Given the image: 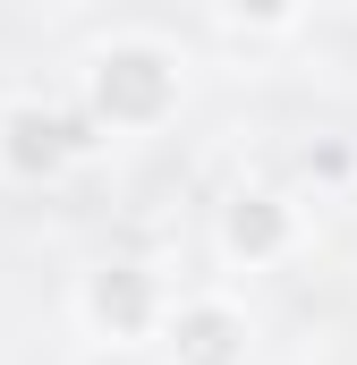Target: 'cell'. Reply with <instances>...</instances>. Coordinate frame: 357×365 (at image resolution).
<instances>
[{
  "label": "cell",
  "mask_w": 357,
  "mask_h": 365,
  "mask_svg": "<svg viewBox=\"0 0 357 365\" xmlns=\"http://www.w3.org/2000/svg\"><path fill=\"white\" fill-rule=\"evenodd\" d=\"M178 93H187V68H178L171 43H154V34H119V43H102L94 68H86L94 128H111V136H154V128L178 110Z\"/></svg>",
  "instance_id": "6da1fadb"
},
{
  "label": "cell",
  "mask_w": 357,
  "mask_h": 365,
  "mask_svg": "<svg viewBox=\"0 0 357 365\" xmlns=\"http://www.w3.org/2000/svg\"><path fill=\"white\" fill-rule=\"evenodd\" d=\"M162 306H171V289L145 264H94L77 280V323H86L94 340H154L162 331Z\"/></svg>",
  "instance_id": "7a4b0ae2"
},
{
  "label": "cell",
  "mask_w": 357,
  "mask_h": 365,
  "mask_svg": "<svg viewBox=\"0 0 357 365\" xmlns=\"http://www.w3.org/2000/svg\"><path fill=\"white\" fill-rule=\"evenodd\" d=\"M298 204L281 195V187H230V204H221V264H238V272H264V264H281L289 247H298Z\"/></svg>",
  "instance_id": "3957f363"
},
{
  "label": "cell",
  "mask_w": 357,
  "mask_h": 365,
  "mask_svg": "<svg viewBox=\"0 0 357 365\" xmlns=\"http://www.w3.org/2000/svg\"><path fill=\"white\" fill-rule=\"evenodd\" d=\"M162 357L171 365H247V349H256V331H247V314L230 306V297H178V306H162Z\"/></svg>",
  "instance_id": "277c9868"
},
{
  "label": "cell",
  "mask_w": 357,
  "mask_h": 365,
  "mask_svg": "<svg viewBox=\"0 0 357 365\" xmlns=\"http://www.w3.org/2000/svg\"><path fill=\"white\" fill-rule=\"evenodd\" d=\"M77 128L60 119V110H43V102H9L0 110V179H17V187H43V179H60L69 162H77Z\"/></svg>",
  "instance_id": "5b68a950"
},
{
  "label": "cell",
  "mask_w": 357,
  "mask_h": 365,
  "mask_svg": "<svg viewBox=\"0 0 357 365\" xmlns=\"http://www.w3.org/2000/svg\"><path fill=\"white\" fill-rule=\"evenodd\" d=\"M230 26H247V34H281V26H298V9L306 0H213Z\"/></svg>",
  "instance_id": "8992f818"
}]
</instances>
